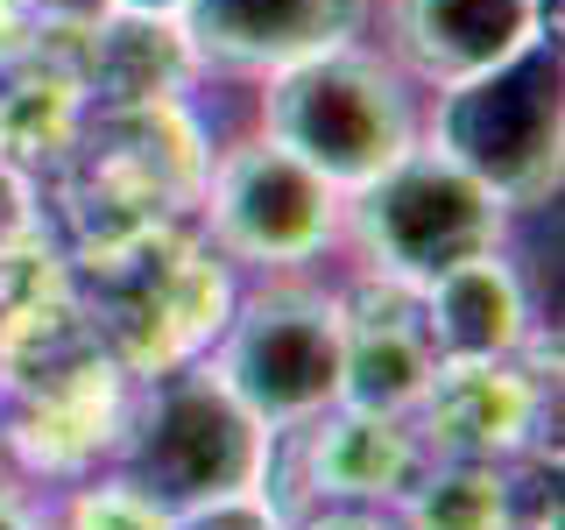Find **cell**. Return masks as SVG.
Segmentation results:
<instances>
[{
	"label": "cell",
	"mask_w": 565,
	"mask_h": 530,
	"mask_svg": "<svg viewBox=\"0 0 565 530\" xmlns=\"http://www.w3.org/2000/svg\"><path fill=\"white\" fill-rule=\"evenodd\" d=\"M262 135L311 163L332 191H361L396 156L424 141L417 93L382 50L332 43L318 57H297L262 78Z\"/></svg>",
	"instance_id": "1"
},
{
	"label": "cell",
	"mask_w": 565,
	"mask_h": 530,
	"mask_svg": "<svg viewBox=\"0 0 565 530\" xmlns=\"http://www.w3.org/2000/svg\"><path fill=\"white\" fill-rule=\"evenodd\" d=\"M502 226L509 205L488 184H473L452 156H438L431 141L396 156L361 191H347L340 212V241L367 262V276L396 283V290H424L431 276L502 247Z\"/></svg>",
	"instance_id": "2"
},
{
	"label": "cell",
	"mask_w": 565,
	"mask_h": 530,
	"mask_svg": "<svg viewBox=\"0 0 565 530\" xmlns=\"http://www.w3.org/2000/svg\"><path fill=\"white\" fill-rule=\"evenodd\" d=\"M276 438L226 396L212 368L163 375L120 438V488L156 517L220 502L241 488H269Z\"/></svg>",
	"instance_id": "3"
},
{
	"label": "cell",
	"mask_w": 565,
	"mask_h": 530,
	"mask_svg": "<svg viewBox=\"0 0 565 530\" xmlns=\"http://www.w3.org/2000/svg\"><path fill=\"white\" fill-rule=\"evenodd\" d=\"M212 375L241 403L262 432L290 438L297 424L340 403V368H347V305L311 283H269V290L241 297L226 318L220 347H212Z\"/></svg>",
	"instance_id": "4"
},
{
	"label": "cell",
	"mask_w": 565,
	"mask_h": 530,
	"mask_svg": "<svg viewBox=\"0 0 565 530\" xmlns=\"http://www.w3.org/2000/svg\"><path fill=\"white\" fill-rule=\"evenodd\" d=\"M424 141L509 212L544 205L558 184V43L537 35L481 78L446 85L424 114Z\"/></svg>",
	"instance_id": "5"
},
{
	"label": "cell",
	"mask_w": 565,
	"mask_h": 530,
	"mask_svg": "<svg viewBox=\"0 0 565 530\" xmlns=\"http://www.w3.org/2000/svg\"><path fill=\"white\" fill-rule=\"evenodd\" d=\"M205 212H212V241L234 262L290 276V269H305V262H318L326 247H340L347 199L311 163H297L290 149H276L269 135H247L234 149H220Z\"/></svg>",
	"instance_id": "6"
},
{
	"label": "cell",
	"mask_w": 565,
	"mask_h": 530,
	"mask_svg": "<svg viewBox=\"0 0 565 530\" xmlns=\"http://www.w3.org/2000/svg\"><path fill=\"white\" fill-rule=\"evenodd\" d=\"M361 14H367V0H184L177 35H184L191 64L269 78V71L297 64V57L353 43Z\"/></svg>",
	"instance_id": "7"
},
{
	"label": "cell",
	"mask_w": 565,
	"mask_h": 530,
	"mask_svg": "<svg viewBox=\"0 0 565 530\" xmlns=\"http://www.w3.org/2000/svg\"><path fill=\"white\" fill-rule=\"evenodd\" d=\"M388 14V64L403 78L446 93L459 78H481L523 43H537L544 0H382Z\"/></svg>",
	"instance_id": "8"
},
{
	"label": "cell",
	"mask_w": 565,
	"mask_h": 530,
	"mask_svg": "<svg viewBox=\"0 0 565 530\" xmlns=\"http://www.w3.org/2000/svg\"><path fill=\"white\" fill-rule=\"evenodd\" d=\"M417 297V326H424V347L438 353V368H488V361H509L530 332V297H523V276L509 269L502 247L459 262V269L431 276Z\"/></svg>",
	"instance_id": "9"
},
{
	"label": "cell",
	"mask_w": 565,
	"mask_h": 530,
	"mask_svg": "<svg viewBox=\"0 0 565 530\" xmlns=\"http://www.w3.org/2000/svg\"><path fill=\"white\" fill-rule=\"evenodd\" d=\"M290 446L305 453V481L326 502H396L424 467V446L403 417L347 411V403H332L311 424H297Z\"/></svg>",
	"instance_id": "10"
},
{
	"label": "cell",
	"mask_w": 565,
	"mask_h": 530,
	"mask_svg": "<svg viewBox=\"0 0 565 530\" xmlns=\"http://www.w3.org/2000/svg\"><path fill=\"white\" fill-rule=\"evenodd\" d=\"M375 283V276H367ZM382 305H347V368H340V403L347 411H375V417H411L424 403V389L438 375V353L424 347L417 326V297L396 283H375Z\"/></svg>",
	"instance_id": "11"
},
{
	"label": "cell",
	"mask_w": 565,
	"mask_h": 530,
	"mask_svg": "<svg viewBox=\"0 0 565 530\" xmlns=\"http://www.w3.org/2000/svg\"><path fill=\"white\" fill-rule=\"evenodd\" d=\"M403 530H509V488L494 459H431L396 495Z\"/></svg>",
	"instance_id": "12"
},
{
	"label": "cell",
	"mask_w": 565,
	"mask_h": 530,
	"mask_svg": "<svg viewBox=\"0 0 565 530\" xmlns=\"http://www.w3.org/2000/svg\"><path fill=\"white\" fill-rule=\"evenodd\" d=\"M163 530H297V523L269 502V488H241V495H220V502L177 509V517H163Z\"/></svg>",
	"instance_id": "13"
},
{
	"label": "cell",
	"mask_w": 565,
	"mask_h": 530,
	"mask_svg": "<svg viewBox=\"0 0 565 530\" xmlns=\"http://www.w3.org/2000/svg\"><path fill=\"white\" fill-rule=\"evenodd\" d=\"M22 14H29V22H43V29L93 35L106 14H114V0H22Z\"/></svg>",
	"instance_id": "14"
},
{
	"label": "cell",
	"mask_w": 565,
	"mask_h": 530,
	"mask_svg": "<svg viewBox=\"0 0 565 530\" xmlns=\"http://www.w3.org/2000/svg\"><path fill=\"white\" fill-rule=\"evenodd\" d=\"M0 530H43V517H35L22 495H8V488H0Z\"/></svg>",
	"instance_id": "15"
},
{
	"label": "cell",
	"mask_w": 565,
	"mask_h": 530,
	"mask_svg": "<svg viewBox=\"0 0 565 530\" xmlns=\"http://www.w3.org/2000/svg\"><path fill=\"white\" fill-rule=\"evenodd\" d=\"M184 0H114V14H141V22H177Z\"/></svg>",
	"instance_id": "16"
}]
</instances>
